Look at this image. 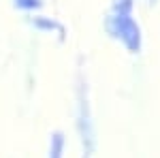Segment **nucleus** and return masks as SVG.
Segmentation results:
<instances>
[{
	"label": "nucleus",
	"instance_id": "1",
	"mask_svg": "<svg viewBox=\"0 0 160 158\" xmlns=\"http://www.w3.org/2000/svg\"><path fill=\"white\" fill-rule=\"evenodd\" d=\"M113 24H115V34L124 41V45L130 51H139V47H141V34H139V26L130 17V11H115Z\"/></svg>",
	"mask_w": 160,
	"mask_h": 158
},
{
	"label": "nucleus",
	"instance_id": "2",
	"mask_svg": "<svg viewBox=\"0 0 160 158\" xmlns=\"http://www.w3.org/2000/svg\"><path fill=\"white\" fill-rule=\"evenodd\" d=\"M62 150H64V139H62V135H53L49 158H62Z\"/></svg>",
	"mask_w": 160,
	"mask_h": 158
},
{
	"label": "nucleus",
	"instance_id": "3",
	"mask_svg": "<svg viewBox=\"0 0 160 158\" xmlns=\"http://www.w3.org/2000/svg\"><path fill=\"white\" fill-rule=\"evenodd\" d=\"M17 4L22 9H38L41 7V0H17Z\"/></svg>",
	"mask_w": 160,
	"mask_h": 158
}]
</instances>
